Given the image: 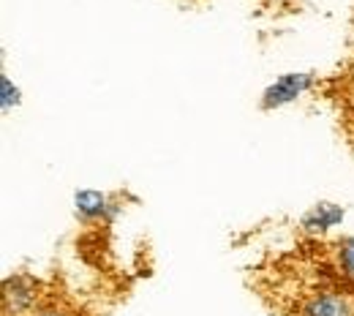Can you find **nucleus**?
Masks as SVG:
<instances>
[{"mask_svg": "<svg viewBox=\"0 0 354 316\" xmlns=\"http://www.w3.org/2000/svg\"><path fill=\"white\" fill-rule=\"evenodd\" d=\"M316 82V77L308 71H292V74H281L275 77L270 85L265 88L262 98H259V109L272 112V109H281L292 101H297L303 93H308Z\"/></svg>", "mask_w": 354, "mask_h": 316, "instance_id": "obj_1", "label": "nucleus"}, {"mask_svg": "<svg viewBox=\"0 0 354 316\" xmlns=\"http://www.w3.org/2000/svg\"><path fill=\"white\" fill-rule=\"evenodd\" d=\"M3 306H6V314L30 316L39 308V286L25 275L8 278L3 284Z\"/></svg>", "mask_w": 354, "mask_h": 316, "instance_id": "obj_2", "label": "nucleus"}, {"mask_svg": "<svg viewBox=\"0 0 354 316\" xmlns=\"http://www.w3.org/2000/svg\"><path fill=\"white\" fill-rule=\"evenodd\" d=\"M300 316H354V300L341 292H319L303 303Z\"/></svg>", "mask_w": 354, "mask_h": 316, "instance_id": "obj_3", "label": "nucleus"}, {"mask_svg": "<svg viewBox=\"0 0 354 316\" xmlns=\"http://www.w3.org/2000/svg\"><path fill=\"white\" fill-rule=\"evenodd\" d=\"M74 210L82 221H104L106 216H112L115 205L109 199V194L95 191V188H85L74 194Z\"/></svg>", "mask_w": 354, "mask_h": 316, "instance_id": "obj_4", "label": "nucleus"}, {"mask_svg": "<svg viewBox=\"0 0 354 316\" xmlns=\"http://www.w3.org/2000/svg\"><path fill=\"white\" fill-rule=\"evenodd\" d=\"M344 216H346V210H344L341 205H335V202H316L308 213L303 216L300 224H303L306 232H319V234H324V232H330V229H335V226L341 224Z\"/></svg>", "mask_w": 354, "mask_h": 316, "instance_id": "obj_5", "label": "nucleus"}, {"mask_svg": "<svg viewBox=\"0 0 354 316\" xmlns=\"http://www.w3.org/2000/svg\"><path fill=\"white\" fill-rule=\"evenodd\" d=\"M22 104V91L11 82V77H0V109L3 112H11V109H17Z\"/></svg>", "mask_w": 354, "mask_h": 316, "instance_id": "obj_6", "label": "nucleus"}, {"mask_svg": "<svg viewBox=\"0 0 354 316\" xmlns=\"http://www.w3.org/2000/svg\"><path fill=\"white\" fill-rule=\"evenodd\" d=\"M338 268L354 284V237H344L338 243Z\"/></svg>", "mask_w": 354, "mask_h": 316, "instance_id": "obj_7", "label": "nucleus"}, {"mask_svg": "<svg viewBox=\"0 0 354 316\" xmlns=\"http://www.w3.org/2000/svg\"><path fill=\"white\" fill-rule=\"evenodd\" d=\"M30 316H71V314L63 311V308H57V306H44V308H36Z\"/></svg>", "mask_w": 354, "mask_h": 316, "instance_id": "obj_8", "label": "nucleus"}, {"mask_svg": "<svg viewBox=\"0 0 354 316\" xmlns=\"http://www.w3.org/2000/svg\"><path fill=\"white\" fill-rule=\"evenodd\" d=\"M262 3H267V6H275V3H283V0H262Z\"/></svg>", "mask_w": 354, "mask_h": 316, "instance_id": "obj_9", "label": "nucleus"}]
</instances>
